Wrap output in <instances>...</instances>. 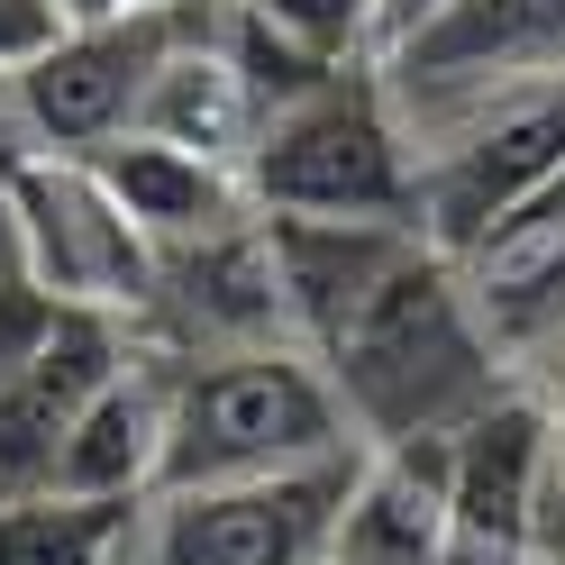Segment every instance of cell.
<instances>
[{
	"label": "cell",
	"mask_w": 565,
	"mask_h": 565,
	"mask_svg": "<svg viewBox=\"0 0 565 565\" xmlns=\"http://www.w3.org/2000/svg\"><path fill=\"white\" fill-rule=\"evenodd\" d=\"M320 565H338V556H320Z\"/></svg>",
	"instance_id": "d4e9b609"
},
{
	"label": "cell",
	"mask_w": 565,
	"mask_h": 565,
	"mask_svg": "<svg viewBox=\"0 0 565 565\" xmlns=\"http://www.w3.org/2000/svg\"><path fill=\"white\" fill-rule=\"evenodd\" d=\"M128 128L164 137V147H192V156H220V164L246 173L265 110H256V92H246L237 55H228V38H220V0L192 19V38L156 64V83H147V100H137Z\"/></svg>",
	"instance_id": "5bb4252c"
},
{
	"label": "cell",
	"mask_w": 565,
	"mask_h": 565,
	"mask_svg": "<svg viewBox=\"0 0 565 565\" xmlns=\"http://www.w3.org/2000/svg\"><path fill=\"white\" fill-rule=\"evenodd\" d=\"M147 502L92 492H0V565H137Z\"/></svg>",
	"instance_id": "9a60e30c"
},
{
	"label": "cell",
	"mask_w": 565,
	"mask_h": 565,
	"mask_svg": "<svg viewBox=\"0 0 565 565\" xmlns=\"http://www.w3.org/2000/svg\"><path fill=\"white\" fill-rule=\"evenodd\" d=\"M556 183H565V74L511 83L419 128V237L456 265L502 246Z\"/></svg>",
	"instance_id": "277c9868"
},
{
	"label": "cell",
	"mask_w": 565,
	"mask_h": 565,
	"mask_svg": "<svg viewBox=\"0 0 565 565\" xmlns=\"http://www.w3.org/2000/svg\"><path fill=\"white\" fill-rule=\"evenodd\" d=\"M137 356L128 320L110 310H64V329L28 356L19 374H0V492H38L55 475V447L74 429V411Z\"/></svg>",
	"instance_id": "30bf717a"
},
{
	"label": "cell",
	"mask_w": 565,
	"mask_h": 565,
	"mask_svg": "<svg viewBox=\"0 0 565 565\" xmlns=\"http://www.w3.org/2000/svg\"><path fill=\"white\" fill-rule=\"evenodd\" d=\"M356 456L292 466V475H246V483L156 492L147 529H137V565H320L338 539L347 483H356Z\"/></svg>",
	"instance_id": "8992f818"
},
{
	"label": "cell",
	"mask_w": 565,
	"mask_h": 565,
	"mask_svg": "<svg viewBox=\"0 0 565 565\" xmlns=\"http://www.w3.org/2000/svg\"><path fill=\"white\" fill-rule=\"evenodd\" d=\"M10 192H19L28 282H46L64 310L137 320V310L156 301V265L164 256L110 201V183L92 173V156H10Z\"/></svg>",
	"instance_id": "52a82bcc"
},
{
	"label": "cell",
	"mask_w": 565,
	"mask_h": 565,
	"mask_svg": "<svg viewBox=\"0 0 565 565\" xmlns=\"http://www.w3.org/2000/svg\"><path fill=\"white\" fill-rule=\"evenodd\" d=\"M529 556L565 565V411L547 419V466H539V520H529Z\"/></svg>",
	"instance_id": "ac0fdd59"
},
{
	"label": "cell",
	"mask_w": 565,
	"mask_h": 565,
	"mask_svg": "<svg viewBox=\"0 0 565 565\" xmlns=\"http://www.w3.org/2000/svg\"><path fill=\"white\" fill-rule=\"evenodd\" d=\"M438 10H447V0H383V28H374V64L393 55L402 38H419V28H429Z\"/></svg>",
	"instance_id": "ffe728a7"
},
{
	"label": "cell",
	"mask_w": 565,
	"mask_h": 565,
	"mask_svg": "<svg viewBox=\"0 0 565 565\" xmlns=\"http://www.w3.org/2000/svg\"><path fill=\"white\" fill-rule=\"evenodd\" d=\"M447 539H456V511H447V438L365 447L329 556L338 565H447Z\"/></svg>",
	"instance_id": "7c38bea8"
},
{
	"label": "cell",
	"mask_w": 565,
	"mask_h": 565,
	"mask_svg": "<svg viewBox=\"0 0 565 565\" xmlns=\"http://www.w3.org/2000/svg\"><path fill=\"white\" fill-rule=\"evenodd\" d=\"M529 220H565V183H556V192H547L539 210H529ZM529 220H520V228H529Z\"/></svg>",
	"instance_id": "603a6c76"
},
{
	"label": "cell",
	"mask_w": 565,
	"mask_h": 565,
	"mask_svg": "<svg viewBox=\"0 0 565 565\" xmlns=\"http://www.w3.org/2000/svg\"><path fill=\"white\" fill-rule=\"evenodd\" d=\"M55 38H64V10H55V0H0V83H10L28 55H46Z\"/></svg>",
	"instance_id": "d6986e66"
},
{
	"label": "cell",
	"mask_w": 565,
	"mask_h": 565,
	"mask_svg": "<svg viewBox=\"0 0 565 565\" xmlns=\"http://www.w3.org/2000/svg\"><path fill=\"white\" fill-rule=\"evenodd\" d=\"M256 19H274L282 38L320 46L329 64H374V28H383V0H246Z\"/></svg>",
	"instance_id": "2e32d148"
},
{
	"label": "cell",
	"mask_w": 565,
	"mask_h": 565,
	"mask_svg": "<svg viewBox=\"0 0 565 565\" xmlns=\"http://www.w3.org/2000/svg\"><path fill=\"white\" fill-rule=\"evenodd\" d=\"M320 365L338 383L347 419H356V447H402V438H456L492 393H502L511 356L483 329L466 265L438 256V246H419V256L356 310V329H347Z\"/></svg>",
	"instance_id": "6da1fadb"
},
{
	"label": "cell",
	"mask_w": 565,
	"mask_h": 565,
	"mask_svg": "<svg viewBox=\"0 0 565 565\" xmlns=\"http://www.w3.org/2000/svg\"><path fill=\"white\" fill-rule=\"evenodd\" d=\"M256 210L282 220H411L419 228V137L374 64H347L292 110H274L246 156Z\"/></svg>",
	"instance_id": "3957f363"
},
{
	"label": "cell",
	"mask_w": 565,
	"mask_h": 565,
	"mask_svg": "<svg viewBox=\"0 0 565 565\" xmlns=\"http://www.w3.org/2000/svg\"><path fill=\"white\" fill-rule=\"evenodd\" d=\"M256 220H265V256L282 282L292 347H310V356H329L356 329V310L429 246L411 220H282V210H256Z\"/></svg>",
	"instance_id": "9c48e42d"
},
{
	"label": "cell",
	"mask_w": 565,
	"mask_h": 565,
	"mask_svg": "<svg viewBox=\"0 0 565 565\" xmlns=\"http://www.w3.org/2000/svg\"><path fill=\"white\" fill-rule=\"evenodd\" d=\"M28 274V237H19V192H10V156H0V282Z\"/></svg>",
	"instance_id": "44dd1931"
},
{
	"label": "cell",
	"mask_w": 565,
	"mask_h": 565,
	"mask_svg": "<svg viewBox=\"0 0 565 565\" xmlns=\"http://www.w3.org/2000/svg\"><path fill=\"white\" fill-rule=\"evenodd\" d=\"M356 456L329 365L292 338L265 347H210V356H164V466L156 492L192 483H246V475H292Z\"/></svg>",
	"instance_id": "7a4b0ae2"
},
{
	"label": "cell",
	"mask_w": 565,
	"mask_h": 565,
	"mask_svg": "<svg viewBox=\"0 0 565 565\" xmlns=\"http://www.w3.org/2000/svg\"><path fill=\"white\" fill-rule=\"evenodd\" d=\"M64 28H83V19H137V10H164V0H55Z\"/></svg>",
	"instance_id": "7402d4cb"
},
{
	"label": "cell",
	"mask_w": 565,
	"mask_h": 565,
	"mask_svg": "<svg viewBox=\"0 0 565 565\" xmlns=\"http://www.w3.org/2000/svg\"><path fill=\"white\" fill-rule=\"evenodd\" d=\"M393 83L411 137L438 128L475 100L511 92V83H547L565 74V0H447V10L402 38L393 55L374 64Z\"/></svg>",
	"instance_id": "ba28073f"
},
{
	"label": "cell",
	"mask_w": 565,
	"mask_h": 565,
	"mask_svg": "<svg viewBox=\"0 0 565 565\" xmlns=\"http://www.w3.org/2000/svg\"><path fill=\"white\" fill-rule=\"evenodd\" d=\"M0 156H19V137H10V110H0Z\"/></svg>",
	"instance_id": "cb8c5ba5"
},
{
	"label": "cell",
	"mask_w": 565,
	"mask_h": 565,
	"mask_svg": "<svg viewBox=\"0 0 565 565\" xmlns=\"http://www.w3.org/2000/svg\"><path fill=\"white\" fill-rule=\"evenodd\" d=\"M55 329H64V301L46 292V282H28V274L0 282V374H19Z\"/></svg>",
	"instance_id": "e0dca14e"
},
{
	"label": "cell",
	"mask_w": 565,
	"mask_h": 565,
	"mask_svg": "<svg viewBox=\"0 0 565 565\" xmlns=\"http://www.w3.org/2000/svg\"><path fill=\"white\" fill-rule=\"evenodd\" d=\"M156 466H164V356H128L74 411L46 483L55 492H92V502H156Z\"/></svg>",
	"instance_id": "4fadbf2b"
},
{
	"label": "cell",
	"mask_w": 565,
	"mask_h": 565,
	"mask_svg": "<svg viewBox=\"0 0 565 565\" xmlns=\"http://www.w3.org/2000/svg\"><path fill=\"white\" fill-rule=\"evenodd\" d=\"M92 173L110 183V201L137 220V237H147L156 256H183V246H210V237H228V228L256 220V192H246L237 164L164 147V137H147V128L92 147Z\"/></svg>",
	"instance_id": "8fae6325"
},
{
	"label": "cell",
	"mask_w": 565,
	"mask_h": 565,
	"mask_svg": "<svg viewBox=\"0 0 565 565\" xmlns=\"http://www.w3.org/2000/svg\"><path fill=\"white\" fill-rule=\"evenodd\" d=\"M201 10L210 0H164V10H137V19H83V28H64L46 55H28L19 74L0 83L19 156H92V147H110V137H128L156 64L192 38Z\"/></svg>",
	"instance_id": "5b68a950"
}]
</instances>
